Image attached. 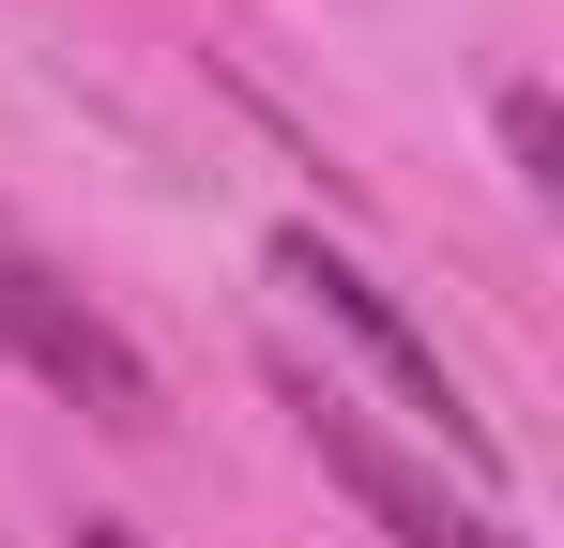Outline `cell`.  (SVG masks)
I'll list each match as a JSON object with an SVG mask.
<instances>
[{"label":"cell","mask_w":564,"mask_h":548,"mask_svg":"<svg viewBox=\"0 0 564 548\" xmlns=\"http://www.w3.org/2000/svg\"><path fill=\"white\" fill-rule=\"evenodd\" d=\"M0 365H31L46 396H77L93 427H153L169 396H153V365L122 351V320H107L93 289H62V260L0 213Z\"/></svg>","instance_id":"cell-1"},{"label":"cell","mask_w":564,"mask_h":548,"mask_svg":"<svg viewBox=\"0 0 564 548\" xmlns=\"http://www.w3.org/2000/svg\"><path fill=\"white\" fill-rule=\"evenodd\" d=\"M275 289H305V305H321V320H336V336H351V351L381 365V381H397V412H412V427H427V442H458L473 472H488V412H473L458 381H443V351H427V336H412V320H397V289H381L367 260H351V244H321V229H275Z\"/></svg>","instance_id":"cell-2"},{"label":"cell","mask_w":564,"mask_h":548,"mask_svg":"<svg viewBox=\"0 0 564 548\" xmlns=\"http://www.w3.org/2000/svg\"><path fill=\"white\" fill-rule=\"evenodd\" d=\"M305 442H321V472H336V487H351V503H367L397 548H519L503 518H488V503H458L427 457H397L367 412H351V396H305Z\"/></svg>","instance_id":"cell-3"},{"label":"cell","mask_w":564,"mask_h":548,"mask_svg":"<svg viewBox=\"0 0 564 548\" xmlns=\"http://www.w3.org/2000/svg\"><path fill=\"white\" fill-rule=\"evenodd\" d=\"M503 153H519V183H564L550 168V153H564V138H550V91H503Z\"/></svg>","instance_id":"cell-4"},{"label":"cell","mask_w":564,"mask_h":548,"mask_svg":"<svg viewBox=\"0 0 564 548\" xmlns=\"http://www.w3.org/2000/svg\"><path fill=\"white\" fill-rule=\"evenodd\" d=\"M77 548H153V534H138V518H77Z\"/></svg>","instance_id":"cell-5"}]
</instances>
